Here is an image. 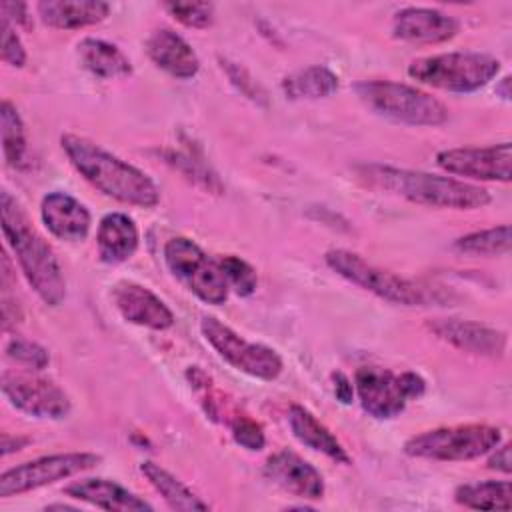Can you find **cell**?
I'll return each instance as SVG.
<instances>
[{
  "label": "cell",
  "mask_w": 512,
  "mask_h": 512,
  "mask_svg": "<svg viewBox=\"0 0 512 512\" xmlns=\"http://www.w3.org/2000/svg\"><path fill=\"white\" fill-rule=\"evenodd\" d=\"M112 298L120 316L130 324L150 330H168L174 324L172 310L142 284L118 282L112 290Z\"/></svg>",
  "instance_id": "2e32d148"
},
{
  "label": "cell",
  "mask_w": 512,
  "mask_h": 512,
  "mask_svg": "<svg viewBox=\"0 0 512 512\" xmlns=\"http://www.w3.org/2000/svg\"><path fill=\"white\" fill-rule=\"evenodd\" d=\"M200 332L204 340L216 350V354L232 368L258 380H274L280 376L282 358L276 350L244 340L218 318L202 316Z\"/></svg>",
  "instance_id": "30bf717a"
},
{
  "label": "cell",
  "mask_w": 512,
  "mask_h": 512,
  "mask_svg": "<svg viewBox=\"0 0 512 512\" xmlns=\"http://www.w3.org/2000/svg\"><path fill=\"white\" fill-rule=\"evenodd\" d=\"M502 442L498 428L488 424H460L426 430L406 440L404 452L412 458L462 462L474 460Z\"/></svg>",
  "instance_id": "8992f818"
},
{
  "label": "cell",
  "mask_w": 512,
  "mask_h": 512,
  "mask_svg": "<svg viewBox=\"0 0 512 512\" xmlns=\"http://www.w3.org/2000/svg\"><path fill=\"white\" fill-rule=\"evenodd\" d=\"M78 56L82 66L104 80L126 78L132 74V62L128 56L116 46L100 38H84L78 44Z\"/></svg>",
  "instance_id": "cb8c5ba5"
},
{
  "label": "cell",
  "mask_w": 512,
  "mask_h": 512,
  "mask_svg": "<svg viewBox=\"0 0 512 512\" xmlns=\"http://www.w3.org/2000/svg\"><path fill=\"white\" fill-rule=\"evenodd\" d=\"M2 14L4 18H14L18 24L28 26V6L22 2H2Z\"/></svg>",
  "instance_id": "f35d334b"
},
{
  "label": "cell",
  "mask_w": 512,
  "mask_h": 512,
  "mask_svg": "<svg viewBox=\"0 0 512 512\" xmlns=\"http://www.w3.org/2000/svg\"><path fill=\"white\" fill-rule=\"evenodd\" d=\"M0 28H2V60L10 66H16V68L24 66L26 64V50H24L18 34L14 32L10 20H6L2 16Z\"/></svg>",
  "instance_id": "d590c367"
},
{
  "label": "cell",
  "mask_w": 512,
  "mask_h": 512,
  "mask_svg": "<svg viewBox=\"0 0 512 512\" xmlns=\"http://www.w3.org/2000/svg\"><path fill=\"white\" fill-rule=\"evenodd\" d=\"M458 30V20L438 8L408 6L392 18L394 38L412 44H440L454 38Z\"/></svg>",
  "instance_id": "9a60e30c"
},
{
  "label": "cell",
  "mask_w": 512,
  "mask_h": 512,
  "mask_svg": "<svg viewBox=\"0 0 512 512\" xmlns=\"http://www.w3.org/2000/svg\"><path fill=\"white\" fill-rule=\"evenodd\" d=\"M508 84H510V78H502V98H504V100H508V98H510Z\"/></svg>",
  "instance_id": "60d3db41"
},
{
  "label": "cell",
  "mask_w": 512,
  "mask_h": 512,
  "mask_svg": "<svg viewBox=\"0 0 512 512\" xmlns=\"http://www.w3.org/2000/svg\"><path fill=\"white\" fill-rule=\"evenodd\" d=\"M140 472L146 476V480L152 484V488L164 498V502L172 508V510H208L210 506L196 496L184 482H180L174 474H170L166 468H162L160 464L146 460L140 464Z\"/></svg>",
  "instance_id": "d4e9b609"
},
{
  "label": "cell",
  "mask_w": 512,
  "mask_h": 512,
  "mask_svg": "<svg viewBox=\"0 0 512 512\" xmlns=\"http://www.w3.org/2000/svg\"><path fill=\"white\" fill-rule=\"evenodd\" d=\"M282 90L292 100L326 98L338 90V76L326 66H308L286 76Z\"/></svg>",
  "instance_id": "4316f807"
},
{
  "label": "cell",
  "mask_w": 512,
  "mask_h": 512,
  "mask_svg": "<svg viewBox=\"0 0 512 512\" xmlns=\"http://www.w3.org/2000/svg\"><path fill=\"white\" fill-rule=\"evenodd\" d=\"M2 392L16 410L34 418L60 420L70 412L68 394L48 378L4 372Z\"/></svg>",
  "instance_id": "7c38bea8"
},
{
  "label": "cell",
  "mask_w": 512,
  "mask_h": 512,
  "mask_svg": "<svg viewBox=\"0 0 512 512\" xmlns=\"http://www.w3.org/2000/svg\"><path fill=\"white\" fill-rule=\"evenodd\" d=\"M100 462L98 454L92 452H66V454H50L20 466L6 470L0 476V496H16L24 494L58 480L76 476L84 470L94 468Z\"/></svg>",
  "instance_id": "8fae6325"
},
{
  "label": "cell",
  "mask_w": 512,
  "mask_h": 512,
  "mask_svg": "<svg viewBox=\"0 0 512 512\" xmlns=\"http://www.w3.org/2000/svg\"><path fill=\"white\" fill-rule=\"evenodd\" d=\"M60 142L70 164L102 194L140 208L158 204L160 190L140 168L76 134H64Z\"/></svg>",
  "instance_id": "6da1fadb"
},
{
  "label": "cell",
  "mask_w": 512,
  "mask_h": 512,
  "mask_svg": "<svg viewBox=\"0 0 512 512\" xmlns=\"http://www.w3.org/2000/svg\"><path fill=\"white\" fill-rule=\"evenodd\" d=\"M230 430L236 444H240L246 450L256 452V450H262L266 444L262 426L248 416H234V420L230 422Z\"/></svg>",
  "instance_id": "836d02e7"
},
{
  "label": "cell",
  "mask_w": 512,
  "mask_h": 512,
  "mask_svg": "<svg viewBox=\"0 0 512 512\" xmlns=\"http://www.w3.org/2000/svg\"><path fill=\"white\" fill-rule=\"evenodd\" d=\"M356 174L370 188L386 190L410 202L434 208L474 210L486 206L492 200L488 190L476 184L420 170H406L384 164H362L356 168Z\"/></svg>",
  "instance_id": "7a4b0ae2"
},
{
  "label": "cell",
  "mask_w": 512,
  "mask_h": 512,
  "mask_svg": "<svg viewBox=\"0 0 512 512\" xmlns=\"http://www.w3.org/2000/svg\"><path fill=\"white\" fill-rule=\"evenodd\" d=\"M454 500L472 510H510L512 486L510 480L468 482L454 490Z\"/></svg>",
  "instance_id": "484cf974"
},
{
  "label": "cell",
  "mask_w": 512,
  "mask_h": 512,
  "mask_svg": "<svg viewBox=\"0 0 512 512\" xmlns=\"http://www.w3.org/2000/svg\"><path fill=\"white\" fill-rule=\"evenodd\" d=\"M454 248L464 254H476V256H500L508 254L510 250V226H494L478 232H470L466 236H460L454 242Z\"/></svg>",
  "instance_id": "f1b7e54d"
},
{
  "label": "cell",
  "mask_w": 512,
  "mask_h": 512,
  "mask_svg": "<svg viewBox=\"0 0 512 512\" xmlns=\"http://www.w3.org/2000/svg\"><path fill=\"white\" fill-rule=\"evenodd\" d=\"M492 456L488 458V468L492 470H500L504 474H508L512 470V460H510V444H498L494 450H490Z\"/></svg>",
  "instance_id": "8d00e7d4"
},
{
  "label": "cell",
  "mask_w": 512,
  "mask_h": 512,
  "mask_svg": "<svg viewBox=\"0 0 512 512\" xmlns=\"http://www.w3.org/2000/svg\"><path fill=\"white\" fill-rule=\"evenodd\" d=\"M110 12L106 2L98 0H44L38 2V16L44 24L60 30H76L102 22Z\"/></svg>",
  "instance_id": "603a6c76"
},
{
  "label": "cell",
  "mask_w": 512,
  "mask_h": 512,
  "mask_svg": "<svg viewBox=\"0 0 512 512\" xmlns=\"http://www.w3.org/2000/svg\"><path fill=\"white\" fill-rule=\"evenodd\" d=\"M46 510H76V508L68 506V504H50V506H46Z\"/></svg>",
  "instance_id": "b9f144b4"
},
{
  "label": "cell",
  "mask_w": 512,
  "mask_h": 512,
  "mask_svg": "<svg viewBox=\"0 0 512 512\" xmlns=\"http://www.w3.org/2000/svg\"><path fill=\"white\" fill-rule=\"evenodd\" d=\"M0 214L4 238L14 252L24 278L44 304L58 306L66 298V280L54 250L34 230L26 212L8 190H2L0 194Z\"/></svg>",
  "instance_id": "3957f363"
},
{
  "label": "cell",
  "mask_w": 512,
  "mask_h": 512,
  "mask_svg": "<svg viewBox=\"0 0 512 512\" xmlns=\"http://www.w3.org/2000/svg\"><path fill=\"white\" fill-rule=\"evenodd\" d=\"M40 218L48 232L66 242H80L90 232L88 208L66 192H50L42 198Z\"/></svg>",
  "instance_id": "ac0fdd59"
},
{
  "label": "cell",
  "mask_w": 512,
  "mask_h": 512,
  "mask_svg": "<svg viewBox=\"0 0 512 512\" xmlns=\"http://www.w3.org/2000/svg\"><path fill=\"white\" fill-rule=\"evenodd\" d=\"M358 98L378 116L410 126H440L448 108L432 94L394 80H362L354 86Z\"/></svg>",
  "instance_id": "277c9868"
},
{
  "label": "cell",
  "mask_w": 512,
  "mask_h": 512,
  "mask_svg": "<svg viewBox=\"0 0 512 512\" xmlns=\"http://www.w3.org/2000/svg\"><path fill=\"white\" fill-rule=\"evenodd\" d=\"M334 380V394L342 404H350L354 400V384L350 382V378L342 372H336L332 376Z\"/></svg>",
  "instance_id": "74e56055"
},
{
  "label": "cell",
  "mask_w": 512,
  "mask_h": 512,
  "mask_svg": "<svg viewBox=\"0 0 512 512\" xmlns=\"http://www.w3.org/2000/svg\"><path fill=\"white\" fill-rule=\"evenodd\" d=\"M436 164L448 174L472 180L510 182L512 178V146L500 142L492 146L448 148L436 154Z\"/></svg>",
  "instance_id": "4fadbf2b"
},
{
  "label": "cell",
  "mask_w": 512,
  "mask_h": 512,
  "mask_svg": "<svg viewBox=\"0 0 512 512\" xmlns=\"http://www.w3.org/2000/svg\"><path fill=\"white\" fill-rule=\"evenodd\" d=\"M354 390L366 414L378 420L398 416L408 400L420 398L426 382L416 372L396 374L378 366H362L354 376Z\"/></svg>",
  "instance_id": "52a82bcc"
},
{
  "label": "cell",
  "mask_w": 512,
  "mask_h": 512,
  "mask_svg": "<svg viewBox=\"0 0 512 512\" xmlns=\"http://www.w3.org/2000/svg\"><path fill=\"white\" fill-rule=\"evenodd\" d=\"M168 270L202 302L220 306L228 298V282L218 260H212L196 242L176 236L164 246Z\"/></svg>",
  "instance_id": "ba28073f"
},
{
  "label": "cell",
  "mask_w": 512,
  "mask_h": 512,
  "mask_svg": "<svg viewBox=\"0 0 512 512\" xmlns=\"http://www.w3.org/2000/svg\"><path fill=\"white\" fill-rule=\"evenodd\" d=\"M138 228L128 214L110 212L106 214L96 232L98 256L106 264H120L134 256L138 248Z\"/></svg>",
  "instance_id": "44dd1931"
},
{
  "label": "cell",
  "mask_w": 512,
  "mask_h": 512,
  "mask_svg": "<svg viewBox=\"0 0 512 512\" xmlns=\"http://www.w3.org/2000/svg\"><path fill=\"white\" fill-rule=\"evenodd\" d=\"M64 492L74 498L88 502L102 510H118V512H144L154 510L150 502L140 498L138 494L130 492L118 482L106 478H82L74 480L64 488Z\"/></svg>",
  "instance_id": "ffe728a7"
},
{
  "label": "cell",
  "mask_w": 512,
  "mask_h": 512,
  "mask_svg": "<svg viewBox=\"0 0 512 512\" xmlns=\"http://www.w3.org/2000/svg\"><path fill=\"white\" fill-rule=\"evenodd\" d=\"M0 126L6 162L12 168H22L26 162V130L18 110L8 100H4L0 106Z\"/></svg>",
  "instance_id": "83f0119b"
},
{
  "label": "cell",
  "mask_w": 512,
  "mask_h": 512,
  "mask_svg": "<svg viewBox=\"0 0 512 512\" xmlns=\"http://www.w3.org/2000/svg\"><path fill=\"white\" fill-rule=\"evenodd\" d=\"M222 274L228 282L230 288H234V292L238 296H250L254 294L256 286H258V276L256 270L242 258L238 256H224L218 260Z\"/></svg>",
  "instance_id": "4dcf8cb0"
},
{
  "label": "cell",
  "mask_w": 512,
  "mask_h": 512,
  "mask_svg": "<svg viewBox=\"0 0 512 512\" xmlns=\"http://www.w3.org/2000/svg\"><path fill=\"white\" fill-rule=\"evenodd\" d=\"M166 10L188 28H208L214 20V6L208 2H168Z\"/></svg>",
  "instance_id": "1f68e13d"
},
{
  "label": "cell",
  "mask_w": 512,
  "mask_h": 512,
  "mask_svg": "<svg viewBox=\"0 0 512 512\" xmlns=\"http://www.w3.org/2000/svg\"><path fill=\"white\" fill-rule=\"evenodd\" d=\"M168 162L178 168L188 180H194L198 186H202L208 192H222V184L218 180V176L194 154L190 156V152H168L166 154Z\"/></svg>",
  "instance_id": "f546056e"
},
{
  "label": "cell",
  "mask_w": 512,
  "mask_h": 512,
  "mask_svg": "<svg viewBox=\"0 0 512 512\" xmlns=\"http://www.w3.org/2000/svg\"><path fill=\"white\" fill-rule=\"evenodd\" d=\"M264 476L298 498L320 500L324 496L322 474L292 450L272 454L264 464Z\"/></svg>",
  "instance_id": "e0dca14e"
},
{
  "label": "cell",
  "mask_w": 512,
  "mask_h": 512,
  "mask_svg": "<svg viewBox=\"0 0 512 512\" xmlns=\"http://www.w3.org/2000/svg\"><path fill=\"white\" fill-rule=\"evenodd\" d=\"M428 330L436 334L440 340L452 344L458 350L476 356L498 358L506 352V332L496 330L492 326L474 322V320H460V318H434L426 322Z\"/></svg>",
  "instance_id": "5bb4252c"
},
{
  "label": "cell",
  "mask_w": 512,
  "mask_h": 512,
  "mask_svg": "<svg viewBox=\"0 0 512 512\" xmlns=\"http://www.w3.org/2000/svg\"><path fill=\"white\" fill-rule=\"evenodd\" d=\"M6 356L26 368H32V370H42L50 362L46 348H42L36 342L24 340V338H12L6 344Z\"/></svg>",
  "instance_id": "d6a6232c"
},
{
  "label": "cell",
  "mask_w": 512,
  "mask_h": 512,
  "mask_svg": "<svg viewBox=\"0 0 512 512\" xmlns=\"http://www.w3.org/2000/svg\"><path fill=\"white\" fill-rule=\"evenodd\" d=\"M498 72L500 60L480 52H444L416 58L408 66V76L416 82L448 92L480 90Z\"/></svg>",
  "instance_id": "5b68a950"
},
{
  "label": "cell",
  "mask_w": 512,
  "mask_h": 512,
  "mask_svg": "<svg viewBox=\"0 0 512 512\" xmlns=\"http://www.w3.org/2000/svg\"><path fill=\"white\" fill-rule=\"evenodd\" d=\"M146 54L158 68L180 80H188L200 70L198 54L170 28H158L148 36Z\"/></svg>",
  "instance_id": "d6986e66"
},
{
  "label": "cell",
  "mask_w": 512,
  "mask_h": 512,
  "mask_svg": "<svg viewBox=\"0 0 512 512\" xmlns=\"http://www.w3.org/2000/svg\"><path fill=\"white\" fill-rule=\"evenodd\" d=\"M288 424H290L294 438L300 444L328 456L330 460H334L338 464H350V456H348L346 448L308 408H304L300 404H292L288 410Z\"/></svg>",
  "instance_id": "7402d4cb"
},
{
  "label": "cell",
  "mask_w": 512,
  "mask_h": 512,
  "mask_svg": "<svg viewBox=\"0 0 512 512\" xmlns=\"http://www.w3.org/2000/svg\"><path fill=\"white\" fill-rule=\"evenodd\" d=\"M324 258H326V264L336 274H340L348 282L376 294L378 298H384L388 302L402 304V306H420L426 302V294L420 286H416L414 282H410L390 270L374 266L372 262L364 260L356 252L336 248V250L326 252Z\"/></svg>",
  "instance_id": "9c48e42d"
},
{
  "label": "cell",
  "mask_w": 512,
  "mask_h": 512,
  "mask_svg": "<svg viewBox=\"0 0 512 512\" xmlns=\"http://www.w3.org/2000/svg\"><path fill=\"white\" fill-rule=\"evenodd\" d=\"M222 68L226 70L230 82H232L246 98H250V100H254V102H262V100L266 98V94H264V90L258 86V82L252 80V76H250L240 64L230 62V60H222Z\"/></svg>",
  "instance_id": "e575fe53"
},
{
  "label": "cell",
  "mask_w": 512,
  "mask_h": 512,
  "mask_svg": "<svg viewBox=\"0 0 512 512\" xmlns=\"http://www.w3.org/2000/svg\"><path fill=\"white\" fill-rule=\"evenodd\" d=\"M30 440L26 436H12L8 432L2 434V454L8 456L10 452H16V450H22Z\"/></svg>",
  "instance_id": "ab89813d"
}]
</instances>
